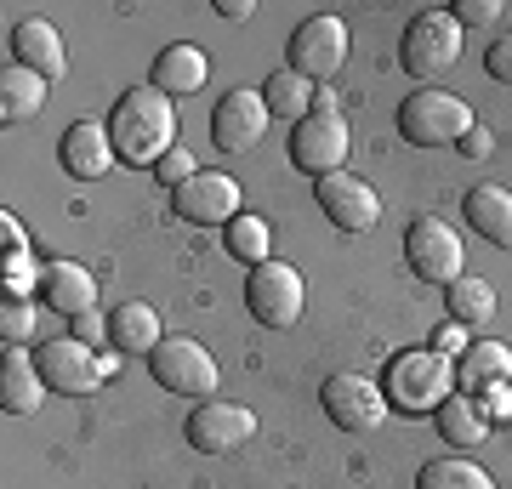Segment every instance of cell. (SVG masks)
Wrapping results in <instances>:
<instances>
[{
    "label": "cell",
    "mask_w": 512,
    "mask_h": 489,
    "mask_svg": "<svg viewBox=\"0 0 512 489\" xmlns=\"http://www.w3.org/2000/svg\"><path fill=\"white\" fill-rule=\"evenodd\" d=\"M35 302H23V296H6V308H0V342L6 347H23L29 342V330H35Z\"/></svg>",
    "instance_id": "obj_30"
},
{
    "label": "cell",
    "mask_w": 512,
    "mask_h": 489,
    "mask_svg": "<svg viewBox=\"0 0 512 489\" xmlns=\"http://www.w3.org/2000/svg\"><path fill=\"white\" fill-rule=\"evenodd\" d=\"M12 63H18V69H35L40 80H63V74H69L63 35H57L46 18H23L18 29H12Z\"/></svg>",
    "instance_id": "obj_18"
},
{
    "label": "cell",
    "mask_w": 512,
    "mask_h": 489,
    "mask_svg": "<svg viewBox=\"0 0 512 489\" xmlns=\"http://www.w3.org/2000/svg\"><path fill=\"white\" fill-rule=\"evenodd\" d=\"M461 217H467V228H473L478 239H490V245L512 251V194L501 188V182H478V188H467Z\"/></svg>",
    "instance_id": "obj_20"
},
{
    "label": "cell",
    "mask_w": 512,
    "mask_h": 489,
    "mask_svg": "<svg viewBox=\"0 0 512 489\" xmlns=\"http://www.w3.org/2000/svg\"><path fill=\"white\" fill-rule=\"evenodd\" d=\"M313 97H319V86L313 80H302L296 69H279L262 80V103H268V114L274 120H285V126H302L313 114Z\"/></svg>",
    "instance_id": "obj_23"
},
{
    "label": "cell",
    "mask_w": 512,
    "mask_h": 489,
    "mask_svg": "<svg viewBox=\"0 0 512 489\" xmlns=\"http://www.w3.org/2000/svg\"><path fill=\"white\" fill-rule=\"evenodd\" d=\"M319 404H325V416L342 427V433H376L387 416V399H382V381L359 376V370H342V376H330L319 387Z\"/></svg>",
    "instance_id": "obj_10"
},
{
    "label": "cell",
    "mask_w": 512,
    "mask_h": 489,
    "mask_svg": "<svg viewBox=\"0 0 512 489\" xmlns=\"http://www.w3.org/2000/svg\"><path fill=\"white\" fill-rule=\"evenodd\" d=\"M148 370H154V381H160L165 393H177V399H211L217 393V359L205 353L194 336H165L154 353H148Z\"/></svg>",
    "instance_id": "obj_5"
},
{
    "label": "cell",
    "mask_w": 512,
    "mask_h": 489,
    "mask_svg": "<svg viewBox=\"0 0 512 489\" xmlns=\"http://www.w3.org/2000/svg\"><path fill=\"white\" fill-rule=\"evenodd\" d=\"M35 296H40V308H57V313H69V319H80V313L97 308V273L86 262H63L57 256L52 268H40Z\"/></svg>",
    "instance_id": "obj_17"
},
{
    "label": "cell",
    "mask_w": 512,
    "mask_h": 489,
    "mask_svg": "<svg viewBox=\"0 0 512 489\" xmlns=\"http://www.w3.org/2000/svg\"><path fill=\"white\" fill-rule=\"evenodd\" d=\"M484 69H490V80L512 86V40H495L490 52H484Z\"/></svg>",
    "instance_id": "obj_37"
},
{
    "label": "cell",
    "mask_w": 512,
    "mask_h": 489,
    "mask_svg": "<svg viewBox=\"0 0 512 489\" xmlns=\"http://www.w3.org/2000/svg\"><path fill=\"white\" fill-rule=\"evenodd\" d=\"M404 262L416 279L427 285H456L461 268H467V256H461V234L450 222L439 217H416L410 222V234H404Z\"/></svg>",
    "instance_id": "obj_8"
},
{
    "label": "cell",
    "mask_w": 512,
    "mask_h": 489,
    "mask_svg": "<svg viewBox=\"0 0 512 489\" xmlns=\"http://www.w3.org/2000/svg\"><path fill=\"white\" fill-rule=\"evenodd\" d=\"M0 245H6V262H29V234H23V222L12 211L0 217Z\"/></svg>",
    "instance_id": "obj_34"
},
{
    "label": "cell",
    "mask_w": 512,
    "mask_h": 489,
    "mask_svg": "<svg viewBox=\"0 0 512 489\" xmlns=\"http://www.w3.org/2000/svg\"><path fill=\"white\" fill-rule=\"evenodd\" d=\"M433 421H439V438H444V444H456V450H473V444L490 438V421L478 416V404L467 399L461 387L439 404V410H433Z\"/></svg>",
    "instance_id": "obj_26"
},
{
    "label": "cell",
    "mask_w": 512,
    "mask_h": 489,
    "mask_svg": "<svg viewBox=\"0 0 512 489\" xmlns=\"http://www.w3.org/2000/svg\"><path fill=\"white\" fill-rule=\"evenodd\" d=\"M450 319L456 325H467V330H478V325H490L495 319V285L490 279H478V273H461L456 285H450Z\"/></svg>",
    "instance_id": "obj_27"
},
{
    "label": "cell",
    "mask_w": 512,
    "mask_h": 489,
    "mask_svg": "<svg viewBox=\"0 0 512 489\" xmlns=\"http://www.w3.org/2000/svg\"><path fill=\"white\" fill-rule=\"evenodd\" d=\"M268 126H274V114H268V103H262V91L234 86L217 103V114H211V143H217L222 154H251Z\"/></svg>",
    "instance_id": "obj_11"
},
{
    "label": "cell",
    "mask_w": 512,
    "mask_h": 489,
    "mask_svg": "<svg viewBox=\"0 0 512 489\" xmlns=\"http://www.w3.org/2000/svg\"><path fill=\"white\" fill-rule=\"evenodd\" d=\"M251 12H256L251 0H217V18H228V23H245Z\"/></svg>",
    "instance_id": "obj_39"
},
{
    "label": "cell",
    "mask_w": 512,
    "mask_h": 489,
    "mask_svg": "<svg viewBox=\"0 0 512 489\" xmlns=\"http://www.w3.org/2000/svg\"><path fill=\"white\" fill-rule=\"evenodd\" d=\"M40 103H46V80L35 69H18V63H6L0 74V120L6 126H23V120H35Z\"/></svg>",
    "instance_id": "obj_25"
},
{
    "label": "cell",
    "mask_w": 512,
    "mask_h": 489,
    "mask_svg": "<svg viewBox=\"0 0 512 489\" xmlns=\"http://www.w3.org/2000/svg\"><path fill=\"white\" fill-rule=\"evenodd\" d=\"M416 489H495V478L478 467L473 455H439V461L421 467Z\"/></svg>",
    "instance_id": "obj_28"
},
{
    "label": "cell",
    "mask_w": 512,
    "mask_h": 489,
    "mask_svg": "<svg viewBox=\"0 0 512 489\" xmlns=\"http://www.w3.org/2000/svg\"><path fill=\"white\" fill-rule=\"evenodd\" d=\"M74 342H86V347H103L109 342V319H103V313H80V319H74V330H69Z\"/></svg>",
    "instance_id": "obj_36"
},
{
    "label": "cell",
    "mask_w": 512,
    "mask_h": 489,
    "mask_svg": "<svg viewBox=\"0 0 512 489\" xmlns=\"http://www.w3.org/2000/svg\"><path fill=\"white\" fill-rule=\"evenodd\" d=\"M313 200L325 211L342 234H365L382 222V200H376V188L365 177H353V171H336V177H319L313 182Z\"/></svg>",
    "instance_id": "obj_13"
},
{
    "label": "cell",
    "mask_w": 512,
    "mask_h": 489,
    "mask_svg": "<svg viewBox=\"0 0 512 489\" xmlns=\"http://www.w3.org/2000/svg\"><path fill=\"white\" fill-rule=\"evenodd\" d=\"M57 160H63V171L80 182H97L114 171V137H109V120H74L69 131H63V143H57Z\"/></svg>",
    "instance_id": "obj_16"
},
{
    "label": "cell",
    "mask_w": 512,
    "mask_h": 489,
    "mask_svg": "<svg viewBox=\"0 0 512 489\" xmlns=\"http://www.w3.org/2000/svg\"><path fill=\"white\" fill-rule=\"evenodd\" d=\"M46 376H40L35 353H23V347H6L0 353V404H6V416H35L40 404H46Z\"/></svg>",
    "instance_id": "obj_19"
},
{
    "label": "cell",
    "mask_w": 512,
    "mask_h": 489,
    "mask_svg": "<svg viewBox=\"0 0 512 489\" xmlns=\"http://www.w3.org/2000/svg\"><path fill=\"white\" fill-rule=\"evenodd\" d=\"M501 18V0H461L456 6V23L461 29H484V23Z\"/></svg>",
    "instance_id": "obj_33"
},
{
    "label": "cell",
    "mask_w": 512,
    "mask_h": 489,
    "mask_svg": "<svg viewBox=\"0 0 512 489\" xmlns=\"http://www.w3.org/2000/svg\"><path fill=\"white\" fill-rule=\"evenodd\" d=\"M348 148H353V131L342 120V109H313L302 126H291V165L308 171L313 182L336 177L348 165Z\"/></svg>",
    "instance_id": "obj_7"
},
{
    "label": "cell",
    "mask_w": 512,
    "mask_h": 489,
    "mask_svg": "<svg viewBox=\"0 0 512 489\" xmlns=\"http://www.w3.org/2000/svg\"><path fill=\"white\" fill-rule=\"evenodd\" d=\"M427 347H433V353H444V359H456V353H467L473 342H467V325H456V319H450V325L433 330V342H427Z\"/></svg>",
    "instance_id": "obj_35"
},
{
    "label": "cell",
    "mask_w": 512,
    "mask_h": 489,
    "mask_svg": "<svg viewBox=\"0 0 512 489\" xmlns=\"http://www.w3.org/2000/svg\"><path fill=\"white\" fill-rule=\"evenodd\" d=\"M205 80H211V63H205V52L188 46V40L165 46V52L154 57V69H148V86H160L165 97H194Z\"/></svg>",
    "instance_id": "obj_21"
},
{
    "label": "cell",
    "mask_w": 512,
    "mask_h": 489,
    "mask_svg": "<svg viewBox=\"0 0 512 489\" xmlns=\"http://www.w3.org/2000/svg\"><path fill=\"white\" fill-rule=\"evenodd\" d=\"M302 302H308V285L291 262H256L251 279H245V308L268 330H291L302 319Z\"/></svg>",
    "instance_id": "obj_6"
},
{
    "label": "cell",
    "mask_w": 512,
    "mask_h": 489,
    "mask_svg": "<svg viewBox=\"0 0 512 489\" xmlns=\"http://www.w3.org/2000/svg\"><path fill=\"white\" fill-rule=\"evenodd\" d=\"M35 364H40V376H46V387H57V393H97L109 381L103 353L86 342H74V336H52L35 353Z\"/></svg>",
    "instance_id": "obj_12"
},
{
    "label": "cell",
    "mask_w": 512,
    "mask_h": 489,
    "mask_svg": "<svg viewBox=\"0 0 512 489\" xmlns=\"http://www.w3.org/2000/svg\"><path fill=\"white\" fill-rule=\"evenodd\" d=\"M490 381H512V347L507 342H473L456 364V387L467 399H473L478 387H490Z\"/></svg>",
    "instance_id": "obj_24"
},
{
    "label": "cell",
    "mask_w": 512,
    "mask_h": 489,
    "mask_svg": "<svg viewBox=\"0 0 512 489\" xmlns=\"http://www.w3.org/2000/svg\"><path fill=\"white\" fill-rule=\"evenodd\" d=\"M450 393H456V364L433 347H404L382 370V399L399 416H433Z\"/></svg>",
    "instance_id": "obj_2"
},
{
    "label": "cell",
    "mask_w": 512,
    "mask_h": 489,
    "mask_svg": "<svg viewBox=\"0 0 512 489\" xmlns=\"http://www.w3.org/2000/svg\"><path fill=\"white\" fill-rule=\"evenodd\" d=\"M473 404H478V416H484V421H507L512 416V381H490V387H478Z\"/></svg>",
    "instance_id": "obj_32"
},
{
    "label": "cell",
    "mask_w": 512,
    "mask_h": 489,
    "mask_svg": "<svg viewBox=\"0 0 512 489\" xmlns=\"http://www.w3.org/2000/svg\"><path fill=\"white\" fill-rule=\"evenodd\" d=\"M171 211L183 222H194V228H211V222H228L239 217V182L228 177V171H200L194 182H183L177 194H171Z\"/></svg>",
    "instance_id": "obj_15"
},
{
    "label": "cell",
    "mask_w": 512,
    "mask_h": 489,
    "mask_svg": "<svg viewBox=\"0 0 512 489\" xmlns=\"http://www.w3.org/2000/svg\"><path fill=\"white\" fill-rule=\"evenodd\" d=\"M461 23L450 6H421L416 18L404 23V40H399V63L416 80H439V74L456 69V57H461Z\"/></svg>",
    "instance_id": "obj_4"
},
{
    "label": "cell",
    "mask_w": 512,
    "mask_h": 489,
    "mask_svg": "<svg viewBox=\"0 0 512 489\" xmlns=\"http://www.w3.org/2000/svg\"><path fill=\"white\" fill-rule=\"evenodd\" d=\"M165 342L160 330V308H148V302H120V308L109 313V347L114 353H154V347Z\"/></svg>",
    "instance_id": "obj_22"
},
{
    "label": "cell",
    "mask_w": 512,
    "mask_h": 489,
    "mask_svg": "<svg viewBox=\"0 0 512 489\" xmlns=\"http://www.w3.org/2000/svg\"><path fill=\"white\" fill-rule=\"evenodd\" d=\"M109 137L114 154L126 165H160L171 148H177V109L160 86H131L120 91V103L109 109Z\"/></svg>",
    "instance_id": "obj_1"
},
{
    "label": "cell",
    "mask_w": 512,
    "mask_h": 489,
    "mask_svg": "<svg viewBox=\"0 0 512 489\" xmlns=\"http://www.w3.org/2000/svg\"><path fill=\"white\" fill-rule=\"evenodd\" d=\"M222 245H228L234 262H251V268L256 262H274V228H268L262 217H245V211L222 228Z\"/></svg>",
    "instance_id": "obj_29"
},
{
    "label": "cell",
    "mask_w": 512,
    "mask_h": 489,
    "mask_svg": "<svg viewBox=\"0 0 512 489\" xmlns=\"http://www.w3.org/2000/svg\"><path fill=\"white\" fill-rule=\"evenodd\" d=\"M456 148L467 154V160H490V154H495V137H490L484 126H473V131H467V137H461Z\"/></svg>",
    "instance_id": "obj_38"
},
{
    "label": "cell",
    "mask_w": 512,
    "mask_h": 489,
    "mask_svg": "<svg viewBox=\"0 0 512 489\" xmlns=\"http://www.w3.org/2000/svg\"><path fill=\"white\" fill-rule=\"evenodd\" d=\"M473 109L461 103L456 91H444V86H421L410 91L399 103V137L404 143H416V148H450L461 143L467 131H473Z\"/></svg>",
    "instance_id": "obj_3"
},
{
    "label": "cell",
    "mask_w": 512,
    "mask_h": 489,
    "mask_svg": "<svg viewBox=\"0 0 512 489\" xmlns=\"http://www.w3.org/2000/svg\"><path fill=\"white\" fill-rule=\"evenodd\" d=\"M342 63H348V23L330 18V12H313L291 35V63L285 69H296L313 86H325L330 74H342Z\"/></svg>",
    "instance_id": "obj_9"
},
{
    "label": "cell",
    "mask_w": 512,
    "mask_h": 489,
    "mask_svg": "<svg viewBox=\"0 0 512 489\" xmlns=\"http://www.w3.org/2000/svg\"><path fill=\"white\" fill-rule=\"evenodd\" d=\"M256 438V416L245 404H228V399H205L194 416H188V444L200 455H234L239 444Z\"/></svg>",
    "instance_id": "obj_14"
},
{
    "label": "cell",
    "mask_w": 512,
    "mask_h": 489,
    "mask_svg": "<svg viewBox=\"0 0 512 489\" xmlns=\"http://www.w3.org/2000/svg\"><path fill=\"white\" fill-rule=\"evenodd\" d=\"M154 177H160L165 188H171V194H177L183 182H194V177H200V160H194L188 148H171V154H165V160L154 165Z\"/></svg>",
    "instance_id": "obj_31"
}]
</instances>
